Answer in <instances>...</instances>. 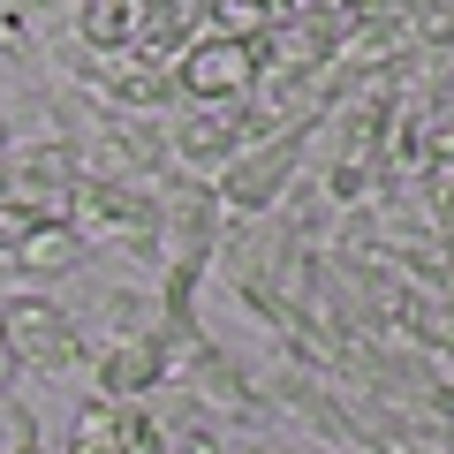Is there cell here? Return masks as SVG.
<instances>
[{
    "label": "cell",
    "mask_w": 454,
    "mask_h": 454,
    "mask_svg": "<svg viewBox=\"0 0 454 454\" xmlns=\"http://www.w3.org/2000/svg\"><path fill=\"white\" fill-rule=\"evenodd\" d=\"M145 190H152V205H160V265H197V273H212V243H220V227H227L220 190H212L205 175H182V167L152 175Z\"/></svg>",
    "instance_id": "6da1fadb"
},
{
    "label": "cell",
    "mask_w": 454,
    "mask_h": 454,
    "mask_svg": "<svg viewBox=\"0 0 454 454\" xmlns=\"http://www.w3.org/2000/svg\"><path fill=\"white\" fill-rule=\"evenodd\" d=\"M310 129H318V121L273 129V137H258V145H243L235 160L220 167V175H212V190H220L227 220H258V212H273L280 197H288V182L303 175V145H310Z\"/></svg>",
    "instance_id": "7a4b0ae2"
},
{
    "label": "cell",
    "mask_w": 454,
    "mask_h": 454,
    "mask_svg": "<svg viewBox=\"0 0 454 454\" xmlns=\"http://www.w3.org/2000/svg\"><path fill=\"white\" fill-rule=\"evenodd\" d=\"M0 333H8V348L23 356V372H38V379L91 372V340H83V325L68 318L53 295H38V288H23V295L0 303Z\"/></svg>",
    "instance_id": "3957f363"
},
{
    "label": "cell",
    "mask_w": 454,
    "mask_h": 454,
    "mask_svg": "<svg viewBox=\"0 0 454 454\" xmlns=\"http://www.w3.org/2000/svg\"><path fill=\"white\" fill-rule=\"evenodd\" d=\"M68 227H83L91 250L114 243V250H129V258H145L160 273V205H152L145 182H76Z\"/></svg>",
    "instance_id": "277c9868"
},
{
    "label": "cell",
    "mask_w": 454,
    "mask_h": 454,
    "mask_svg": "<svg viewBox=\"0 0 454 454\" xmlns=\"http://www.w3.org/2000/svg\"><path fill=\"white\" fill-rule=\"evenodd\" d=\"M160 129H167V167L205 175V182L220 175L243 145H258V129H250V98H243V106H175Z\"/></svg>",
    "instance_id": "5b68a950"
},
{
    "label": "cell",
    "mask_w": 454,
    "mask_h": 454,
    "mask_svg": "<svg viewBox=\"0 0 454 454\" xmlns=\"http://www.w3.org/2000/svg\"><path fill=\"white\" fill-rule=\"evenodd\" d=\"M167 356H175V333L160 318L137 325V333L91 348V394H106V402H152L167 387Z\"/></svg>",
    "instance_id": "8992f818"
},
{
    "label": "cell",
    "mask_w": 454,
    "mask_h": 454,
    "mask_svg": "<svg viewBox=\"0 0 454 454\" xmlns=\"http://www.w3.org/2000/svg\"><path fill=\"white\" fill-rule=\"evenodd\" d=\"M175 83L190 106H243L250 91H258V46H243V38H190L175 61Z\"/></svg>",
    "instance_id": "52a82bcc"
},
{
    "label": "cell",
    "mask_w": 454,
    "mask_h": 454,
    "mask_svg": "<svg viewBox=\"0 0 454 454\" xmlns=\"http://www.w3.org/2000/svg\"><path fill=\"white\" fill-rule=\"evenodd\" d=\"M145 8L152 0H76V8H68V31H76L83 46H98V53H121V46L145 38Z\"/></svg>",
    "instance_id": "ba28073f"
},
{
    "label": "cell",
    "mask_w": 454,
    "mask_h": 454,
    "mask_svg": "<svg viewBox=\"0 0 454 454\" xmlns=\"http://www.w3.org/2000/svg\"><path fill=\"white\" fill-rule=\"evenodd\" d=\"M76 265H91V235L68 227V220H53V227H31L16 273H23V280H61V273H76Z\"/></svg>",
    "instance_id": "9c48e42d"
},
{
    "label": "cell",
    "mask_w": 454,
    "mask_h": 454,
    "mask_svg": "<svg viewBox=\"0 0 454 454\" xmlns=\"http://www.w3.org/2000/svg\"><path fill=\"white\" fill-rule=\"evenodd\" d=\"M280 16H288V0H205V31L212 38H243V46H258Z\"/></svg>",
    "instance_id": "30bf717a"
},
{
    "label": "cell",
    "mask_w": 454,
    "mask_h": 454,
    "mask_svg": "<svg viewBox=\"0 0 454 454\" xmlns=\"http://www.w3.org/2000/svg\"><path fill=\"white\" fill-rule=\"evenodd\" d=\"M160 432H167L160 454H227V439L212 432L205 417H160Z\"/></svg>",
    "instance_id": "8fae6325"
},
{
    "label": "cell",
    "mask_w": 454,
    "mask_h": 454,
    "mask_svg": "<svg viewBox=\"0 0 454 454\" xmlns=\"http://www.w3.org/2000/svg\"><path fill=\"white\" fill-rule=\"evenodd\" d=\"M23 447H38V417L16 394H0V454H23Z\"/></svg>",
    "instance_id": "7c38bea8"
},
{
    "label": "cell",
    "mask_w": 454,
    "mask_h": 454,
    "mask_svg": "<svg viewBox=\"0 0 454 454\" xmlns=\"http://www.w3.org/2000/svg\"><path fill=\"white\" fill-rule=\"evenodd\" d=\"M31 227H38L31 212L0 197V265H16V258H23V243H31Z\"/></svg>",
    "instance_id": "4fadbf2b"
},
{
    "label": "cell",
    "mask_w": 454,
    "mask_h": 454,
    "mask_svg": "<svg viewBox=\"0 0 454 454\" xmlns=\"http://www.w3.org/2000/svg\"><path fill=\"white\" fill-rule=\"evenodd\" d=\"M16 379H23V356H16V348H8V333H0V394L16 387Z\"/></svg>",
    "instance_id": "5bb4252c"
},
{
    "label": "cell",
    "mask_w": 454,
    "mask_h": 454,
    "mask_svg": "<svg viewBox=\"0 0 454 454\" xmlns=\"http://www.w3.org/2000/svg\"><path fill=\"white\" fill-rule=\"evenodd\" d=\"M8 152H16V121H8V106H0V167H8Z\"/></svg>",
    "instance_id": "9a60e30c"
},
{
    "label": "cell",
    "mask_w": 454,
    "mask_h": 454,
    "mask_svg": "<svg viewBox=\"0 0 454 454\" xmlns=\"http://www.w3.org/2000/svg\"><path fill=\"white\" fill-rule=\"evenodd\" d=\"M8 8H38V16H61V0H8Z\"/></svg>",
    "instance_id": "2e32d148"
},
{
    "label": "cell",
    "mask_w": 454,
    "mask_h": 454,
    "mask_svg": "<svg viewBox=\"0 0 454 454\" xmlns=\"http://www.w3.org/2000/svg\"><path fill=\"white\" fill-rule=\"evenodd\" d=\"M23 454H53V447H46V439H38V447H23Z\"/></svg>",
    "instance_id": "e0dca14e"
},
{
    "label": "cell",
    "mask_w": 454,
    "mask_h": 454,
    "mask_svg": "<svg viewBox=\"0 0 454 454\" xmlns=\"http://www.w3.org/2000/svg\"><path fill=\"white\" fill-rule=\"evenodd\" d=\"M0 190H8V167H0Z\"/></svg>",
    "instance_id": "ac0fdd59"
}]
</instances>
